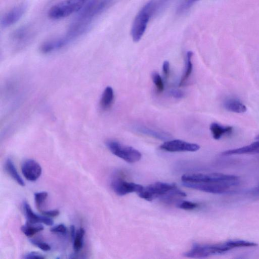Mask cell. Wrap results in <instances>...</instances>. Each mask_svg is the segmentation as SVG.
<instances>
[{
	"instance_id": "6da1fadb",
	"label": "cell",
	"mask_w": 259,
	"mask_h": 259,
	"mask_svg": "<svg viewBox=\"0 0 259 259\" xmlns=\"http://www.w3.org/2000/svg\"><path fill=\"white\" fill-rule=\"evenodd\" d=\"M156 9V0H151L137 14L131 29V35L134 41L138 42L141 39L150 17Z\"/></svg>"
},
{
	"instance_id": "7a4b0ae2",
	"label": "cell",
	"mask_w": 259,
	"mask_h": 259,
	"mask_svg": "<svg viewBox=\"0 0 259 259\" xmlns=\"http://www.w3.org/2000/svg\"><path fill=\"white\" fill-rule=\"evenodd\" d=\"M232 248L228 241L214 244H200L194 243L191 248L184 253V256L189 258H204L213 255L224 253Z\"/></svg>"
},
{
	"instance_id": "3957f363",
	"label": "cell",
	"mask_w": 259,
	"mask_h": 259,
	"mask_svg": "<svg viewBox=\"0 0 259 259\" xmlns=\"http://www.w3.org/2000/svg\"><path fill=\"white\" fill-rule=\"evenodd\" d=\"M181 180L193 183H239L238 177L220 173L187 174L182 176Z\"/></svg>"
},
{
	"instance_id": "277c9868",
	"label": "cell",
	"mask_w": 259,
	"mask_h": 259,
	"mask_svg": "<svg viewBox=\"0 0 259 259\" xmlns=\"http://www.w3.org/2000/svg\"><path fill=\"white\" fill-rule=\"evenodd\" d=\"M106 144L111 153L127 162H136L142 157L141 153L138 150L132 147L122 145L117 141L109 140L106 142Z\"/></svg>"
},
{
	"instance_id": "5b68a950",
	"label": "cell",
	"mask_w": 259,
	"mask_h": 259,
	"mask_svg": "<svg viewBox=\"0 0 259 259\" xmlns=\"http://www.w3.org/2000/svg\"><path fill=\"white\" fill-rule=\"evenodd\" d=\"M176 187V185L173 183L158 182L143 187L141 191L137 194L140 197L151 201L157 198H162Z\"/></svg>"
},
{
	"instance_id": "8992f818",
	"label": "cell",
	"mask_w": 259,
	"mask_h": 259,
	"mask_svg": "<svg viewBox=\"0 0 259 259\" xmlns=\"http://www.w3.org/2000/svg\"><path fill=\"white\" fill-rule=\"evenodd\" d=\"M238 183H193L183 182L188 188L212 194H223L228 192Z\"/></svg>"
},
{
	"instance_id": "52a82bcc",
	"label": "cell",
	"mask_w": 259,
	"mask_h": 259,
	"mask_svg": "<svg viewBox=\"0 0 259 259\" xmlns=\"http://www.w3.org/2000/svg\"><path fill=\"white\" fill-rule=\"evenodd\" d=\"M160 149L171 152H195L200 149L197 144L187 142L181 140H167L160 146Z\"/></svg>"
},
{
	"instance_id": "ba28073f",
	"label": "cell",
	"mask_w": 259,
	"mask_h": 259,
	"mask_svg": "<svg viewBox=\"0 0 259 259\" xmlns=\"http://www.w3.org/2000/svg\"><path fill=\"white\" fill-rule=\"evenodd\" d=\"M111 186L113 191L119 196L133 192L138 193L143 188L140 184L128 182L119 178H114L111 182Z\"/></svg>"
},
{
	"instance_id": "9c48e42d",
	"label": "cell",
	"mask_w": 259,
	"mask_h": 259,
	"mask_svg": "<svg viewBox=\"0 0 259 259\" xmlns=\"http://www.w3.org/2000/svg\"><path fill=\"white\" fill-rule=\"evenodd\" d=\"M21 170L26 179L30 181H35L41 175L42 169L37 162L33 159H29L23 162Z\"/></svg>"
},
{
	"instance_id": "30bf717a",
	"label": "cell",
	"mask_w": 259,
	"mask_h": 259,
	"mask_svg": "<svg viewBox=\"0 0 259 259\" xmlns=\"http://www.w3.org/2000/svg\"><path fill=\"white\" fill-rule=\"evenodd\" d=\"M26 9L25 4L19 5L6 13L2 18L1 24L2 27L10 26L17 22L24 13Z\"/></svg>"
},
{
	"instance_id": "8fae6325",
	"label": "cell",
	"mask_w": 259,
	"mask_h": 259,
	"mask_svg": "<svg viewBox=\"0 0 259 259\" xmlns=\"http://www.w3.org/2000/svg\"><path fill=\"white\" fill-rule=\"evenodd\" d=\"M112 0H92L84 7L80 17L90 20L94 15L102 11Z\"/></svg>"
},
{
	"instance_id": "7c38bea8",
	"label": "cell",
	"mask_w": 259,
	"mask_h": 259,
	"mask_svg": "<svg viewBox=\"0 0 259 259\" xmlns=\"http://www.w3.org/2000/svg\"><path fill=\"white\" fill-rule=\"evenodd\" d=\"M23 207L27 223L32 224L44 223L48 226H52L53 224V221L49 217L35 213L26 201L23 202Z\"/></svg>"
},
{
	"instance_id": "4fadbf2b",
	"label": "cell",
	"mask_w": 259,
	"mask_h": 259,
	"mask_svg": "<svg viewBox=\"0 0 259 259\" xmlns=\"http://www.w3.org/2000/svg\"><path fill=\"white\" fill-rule=\"evenodd\" d=\"M73 12L66 1H64L51 8L48 11V16L52 19H59L67 17Z\"/></svg>"
},
{
	"instance_id": "5bb4252c",
	"label": "cell",
	"mask_w": 259,
	"mask_h": 259,
	"mask_svg": "<svg viewBox=\"0 0 259 259\" xmlns=\"http://www.w3.org/2000/svg\"><path fill=\"white\" fill-rule=\"evenodd\" d=\"M259 153V141L240 148L230 149L222 153L224 156L232 155Z\"/></svg>"
},
{
	"instance_id": "9a60e30c",
	"label": "cell",
	"mask_w": 259,
	"mask_h": 259,
	"mask_svg": "<svg viewBox=\"0 0 259 259\" xmlns=\"http://www.w3.org/2000/svg\"><path fill=\"white\" fill-rule=\"evenodd\" d=\"M68 41V38H63L44 42L40 47V50L44 53H50L62 48Z\"/></svg>"
},
{
	"instance_id": "2e32d148",
	"label": "cell",
	"mask_w": 259,
	"mask_h": 259,
	"mask_svg": "<svg viewBox=\"0 0 259 259\" xmlns=\"http://www.w3.org/2000/svg\"><path fill=\"white\" fill-rule=\"evenodd\" d=\"M136 131L143 134L161 140H168L171 136L169 134L165 132L155 131L147 127L138 126L136 127Z\"/></svg>"
},
{
	"instance_id": "e0dca14e",
	"label": "cell",
	"mask_w": 259,
	"mask_h": 259,
	"mask_svg": "<svg viewBox=\"0 0 259 259\" xmlns=\"http://www.w3.org/2000/svg\"><path fill=\"white\" fill-rule=\"evenodd\" d=\"M210 130L213 139L219 140L223 135L231 134L233 131V127L222 126L218 123L213 122L210 125Z\"/></svg>"
},
{
	"instance_id": "ac0fdd59",
	"label": "cell",
	"mask_w": 259,
	"mask_h": 259,
	"mask_svg": "<svg viewBox=\"0 0 259 259\" xmlns=\"http://www.w3.org/2000/svg\"><path fill=\"white\" fill-rule=\"evenodd\" d=\"M224 107L227 110L238 113L245 112L247 109L239 100L235 99H230L226 100L224 103Z\"/></svg>"
},
{
	"instance_id": "d6986e66",
	"label": "cell",
	"mask_w": 259,
	"mask_h": 259,
	"mask_svg": "<svg viewBox=\"0 0 259 259\" xmlns=\"http://www.w3.org/2000/svg\"><path fill=\"white\" fill-rule=\"evenodd\" d=\"M114 100V92L113 89L109 86L107 87L101 98L100 105L104 110L109 109L112 105Z\"/></svg>"
},
{
	"instance_id": "ffe728a7",
	"label": "cell",
	"mask_w": 259,
	"mask_h": 259,
	"mask_svg": "<svg viewBox=\"0 0 259 259\" xmlns=\"http://www.w3.org/2000/svg\"><path fill=\"white\" fill-rule=\"evenodd\" d=\"M5 168L9 175L20 185L24 186V182L21 178L11 159L8 158L5 163Z\"/></svg>"
},
{
	"instance_id": "44dd1931",
	"label": "cell",
	"mask_w": 259,
	"mask_h": 259,
	"mask_svg": "<svg viewBox=\"0 0 259 259\" xmlns=\"http://www.w3.org/2000/svg\"><path fill=\"white\" fill-rule=\"evenodd\" d=\"M30 34L28 27L23 26L15 30L12 34V40L17 42H23L26 40Z\"/></svg>"
},
{
	"instance_id": "7402d4cb",
	"label": "cell",
	"mask_w": 259,
	"mask_h": 259,
	"mask_svg": "<svg viewBox=\"0 0 259 259\" xmlns=\"http://www.w3.org/2000/svg\"><path fill=\"white\" fill-rule=\"evenodd\" d=\"M193 54V52L191 51H188L187 53L185 71L180 82V86L184 84L192 73L193 64L192 63L191 59Z\"/></svg>"
},
{
	"instance_id": "603a6c76",
	"label": "cell",
	"mask_w": 259,
	"mask_h": 259,
	"mask_svg": "<svg viewBox=\"0 0 259 259\" xmlns=\"http://www.w3.org/2000/svg\"><path fill=\"white\" fill-rule=\"evenodd\" d=\"M22 232L27 237H31L44 229V227L39 224H32L28 223L21 227Z\"/></svg>"
},
{
	"instance_id": "cb8c5ba5",
	"label": "cell",
	"mask_w": 259,
	"mask_h": 259,
	"mask_svg": "<svg viewBox=\"0 0 259 259\" xmlns=\"http://www.w3.org/2000/svg\"><path fill=\"white\" fill-rule=\"evenodd\" d=\"M85 231L83 228H79L76 232L74 239H73V249L75 251H79L83 246V236Z\"/></svg>"
},
{
	"instance_id": "d4e9b609",
	"label": "cell",
	"mask_w": 259,
	"mask_h": 259,
	"mask_svg": "<svg viewBox=\"0 0 259 259\" xmlns=\"http://www.w3.org/2000/svg\"><path fill=\"white\" fill-rule=\"evenodd\" d=\"M48 193L45 191L37 192L34 194V200L37 208L40 211L42 205L48 197Z\"/></svg>"
},
{
	"instance_id": "484cf974",
	"label": "cell",
	"mask_w": 259,
	"mask_h": 259,
	"mask_svg": "<svg viewBox=\"0 0 259 259\" xmlns=\"http://www.w3.org/2000/svg\"><path fill=\"white\" fill-rule=\"evenodd\" d=\"M152 79L157 91L162 92L164 90V84L159 74L157 72H152Z\"/></svg>"
},
{
	"instance_id": "4316f807",
	"label": "cell",
	"mask_w": 259,
	"mask_h": 259,
	"mask_svg": "<svg viewBox=\"0 0 259 259\" xmlns=\"http://www.w3.org/2000/svg\"><path fill=\"white\" fill-rule=\"evenodd\" d=\"M74 12H77L82 8L88 0H65Z\"/></svg>"
},
{
	"instance_id": "83f0119b",
	"label": "cell",
	"mask_w": 259,
	"mask_h": 259,
	"mask_svg": "<svg viewBox=\"0 0 259 259\" xmlns=\"http://www.w3.org/2000/svg\"><path fill=\"white\" fill-rule=\"evenodd\" d=\"M198 206V204L196 203L189 201H183L178 202L177 207L184 210H192Z\"/></svg>"
},
{
	"instance_id": "f1b7e54d",
	"label": "cell",
	"mask_w": 259,
	"mask_h": 259,
	"mask_svg": "<svg viewBox=\"0 0 259 259\" xmlns=\"http://www.w3.org/2000/svg\"><path fill=\"white\" fill-rule=\"evenodd\" d=\"M30 241L32 244L44 251H49L51 249V246L48 244L41 240L32 239Z\"/></svg>"
},
{
	"instance_id": "f546056e",
	"label": "cell",
	"mask_w": 259,
	"mask_h": 259,
	"mask_svg": "<svg viewBox=\"0 0 259 259\" xmlns=\"http://www.w3.org/2000/svg\"><path fill=\"white\" fill-rule=\"evenodd\" d=\"M194 3L192 0H183L181 4H180L178 11L179 13L183 12L187 10Z\"/></svg>"
},
{
	"instance_id": "4dcf8cb0",
	"label": "cell",
	"mask_w": 259,
	"mask_h": 259,
	"mask_svg": "<svg viewBox=\"0 0 259 259\" xmlns=\"http://www.w3.org/2000/svg\"><path fill=\"white\" fill-rule=\"evenodd\" d=\"M50 231L51 232L55 233L65 234L67 232V228L64 225L59 224L52 227Z\"/></svg>"
},
{
	"instance_id": "1f68e13d",
	"label": "cell",
	"mask_w": 259,
	"mask_h": 259,
	"mask_svg": "<svg viewBox=\"0 0 259 259\" xmlns=\"http://www.w3.org/2000/svg\"><path fill=\"white\" fill-rule=\"evenodd\" d=\"M24 258L26 259H42L45 258V256L38 252L32 251L25 254Z\"/></svg>"
},
{
	"instance_id": "d6a6232c",
	"label": "cell",
	"mask_w": 259,
	"mask_h": 259,
	"mask_svg": "<svg viewBox=\"0 0 259 259\" xmlns=\"http://www.w3.org/2000/svg\"><path fill=\"white\" fill-rule=\"evenodd\" d=\"M40 211L42 214L48 217H55L59 214V211L57 209Z\"/></svg>"
},
{
	"instance_id": "836d02e7",
	"label": "cell",
	"mask_w": 259,
	"mask_h": 259,
	"mask_svg": "<svg viewBox=\"0 0 259 259\" xmlns=\"http://www.w3.org/2000/svg\"><path fill=\"white\" fill-rule=\"evenodd\" d=\"M169 63L167 61H165L162 65V71L163 75L165 78L168 77L169 73Z\"/></svg>"
},
{
	"instance_id": "e575fe53",
	"label": "cell",
	"mask_w": 259,
	"mask_h": 259,
	"mask_svg": "<svg viewBox=\"0 0 259 259\" xmlns=\"http://www.w3.org/2000/svg\"><path fill=\"white\" fill-rule=\"evenodd\" d=\"M170 95L175 98L181 99L184 97V93L179 90H172L170 91Z\"/></svg>"
},
{
	"instance_id": "d590c367",
	"label": "cell",
	"mask_w": 259,
	"mask_h": 259,
	"mask_svg": "<svg viewBox=\"0 0 259 259\" xmlns=\"http://www.w3.org/2000/svg\"><path fill=\"white\" fill-rule=\"evenodd\" d=\"M70 235L72 240L74 239L76 235L75 228L74 225H71L70 227Z\"/></svg>"
},
{
	"instance_id": "8d00e7d4",
	"label": "cell",
	"mask_w": 259,
	"mask_h": 259,
	"mask_svg": "<svg viewBox=\"0 0 259 259\" xmlns=\"http://www.w3.org/2000/svg\"><path fill=\"white\" fill-rule=\"evenodd\" d=\"M169 0H159L158 1H156L157 6L160 3V5L161 4L164 3Z\"/></svg>"
},
{
	"instance_id": "74e56055",
	"label": "cell",
	"mask_w": 259,
	"mask_h": 259,
	"mask_svg": "<svg viewBox=\"0 0 259 259\" xmlns=\"http://www.w3.org/2000/svg\"><path fill=\"white\" fill-rule=\"evenodd\" d=\"M255 139H257V140H259V135L256 136Z\"/></svg>"
},
{
	"instance_id": "f35d334b",
	"label": "cell",
	"mask_w": 259,
	"mask_h": 259,
	"mask_svg": "<svg viewBox=\"0 0 259 259\" xmlns=\"http://www.w3.org/2000/svg\"><path fill=\"white\" fill-rule=\"evenodd\" d=\"M192 1H193V2H195L197 1L198 0H192Z\"/></svg>"
}]
</instances>
